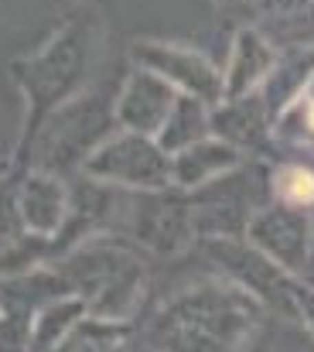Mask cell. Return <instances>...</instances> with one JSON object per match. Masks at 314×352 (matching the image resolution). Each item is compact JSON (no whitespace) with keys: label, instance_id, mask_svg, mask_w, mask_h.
<instances>
[{"label":"cell","instance_id":"6da1fadb","mask_svg":"<svg viewBox=\"0 0 314 352\" xmlns=\"http://www.w3.org/2000/svg\"><path fill=\"white\" fill-rule=\"evenodd\" d=\"M284 195L298 206H308L314 202V175L311 171H287L284 178Z\"/></svg>","mask_w":314,"mask_h":352}]
</instances>
